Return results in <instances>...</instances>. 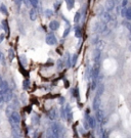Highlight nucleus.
<instances>
[{
  "label": "nucleus",
  "mask_w": 131,
  "mask_h": 138,
  "mask_svg": "<svg viewBox=\"0 0 131 138\" xmlns=\"http://www.w3.org/2000/svg\"><path fill=\"white\" fill-rule=\"evenodd\" d=\"M59 23L57 22V21H51L50 22V24H49V29L51 30V31H56L58 28H59Z\"/></svg>",
  "instance_id": "13"
},
{
  "label": "nucleus",
  "mask_w": 131,
  "mask_h": 138,
  "mask_svg": "<svg viewBox=\"0 0 131 138\" xmlns=\"http://www.w3.org/2000/svg\"><path fill=\"white\" fill-rule=\"evenodd\" d=\"M2 82H3V79H2V78H1V76H0V86H1Z\"/></svg>",
  "instance_id": "42"
},
{
  "label": "nucleus",
  "mask_w": 131,
  "mask_h": 138,
  "mask_svg": "<svg viewBox=\"0 0 131 138\" xmlns=\"http://www.w3.org/2000/svg\"><path fill=\"white\" fill-rule=\"evenodd\" d=\"M61 114H62V117H63V119L66 120L67 119V117H66V109L64 106H62L61 108Z\"/></svg>",
  "instance_id": "31"
},
{
  "label": "nucleus",
  "mask_w": 131,
  "mask_h": 138,
  "mask_svg": "<svg viewBox=\"0 0 131 138\" xmlns=\"http://www.w3.org/2000/svg\"><path fill=\"white\" fill-rule=\"evenodd\" d=\"M44 14L46 16V18H51V17L53 16V11H52V10H50V9H45Z\"/></svg>",
  "instance_id": "27"
},
{
  "label": "nucleus",
  "mask_w": 131,
  "mask_h": 138,
  "mask_svg": "<svg viewBox=\"0 0 131 138\" xmlns=\"http://www.w3.org/2000/svg\"><path fill=\"white\" fill-rule=\"evenodd\" d=\"M2 56H3V54H2V52L0 51V60H1V58H2Z\"/></svg>",
  "instance_id": "43"
},
{
  "label": "nucleus",
  "mask_w": 131,
  "mask_h": 138,
  "mask_svg": "<svg viewBox=\"0 0 131 138\" xmlns=\"http://www.w3.org/2000/svg\"><path fill=\"white\" fill-rule=\"evenodd\" d=\"M100 104H102V99H100V96L98 95H95V97L93 98V102H92V109L94 110H99L100 108Z\"/></svg>",
  "instance_id": "6"
},
{
  "label": "nucleus",
  "mask_w": 131,
  "mask_h": 138,
  "mask_svg": "<svg viewBox=\"0 0 131 138\" xmlns=\"http://www.w3.org/2000/svg\"><path fill=\"white\" fill-rule=\"evenodd\" d=\"M70 32H71V26H70V27H67V29H66L65 32H64V34H63V37L66 38V37L70 34Z\"/></svg>",
  "instance_id": "29"
},
{
  "label": "nucleus",
  "mask_w": 131,
  "mask_h": 138,
  "mask_svg": "<svg viewBox=\"0 0 131 138\" xmlns=\"http://www.w3.org/2000/svg\"><path fill=\"white\" fill-rule=\"evenodd\" d=\"M0 11H1L3 14H5V16H8V10H7L6 6H5L4 4H1V5H0Z\"/></svg>",
  "instance_id": "22"
},
{
  "label": "nucleus",
  "mask_w": 131,
  "mask_h": 138,
  "mask_svg": "<svg viewBox=\"0 0 131 138\" xmlns=\"http://www.w3.org/2000/svg\"><path fill=\"white\" fill-rule=\"evenodd\" d=\"M23 88H24L25 90H28L29 88H30V80H29V79H25V80H24V82H23Z\"/></svg>",
  "instance_id": "21"
},
{
  "label": "nucleus",
  "mask_w": 131,
  "mask_h": 138,
  "mask_svg": "<svg viewBox=\"0 0 131 138\" xmlns=\"http://www.w3.org/2000/svg\"><path fill=\"white\" fill-rule=\"evenodd\" d=\"M98 42H99V38H98L97 36H95V37H93V38H92V43H93V44H95V45H96Z\"/></svg>",
  "instance_id": "34"
},
{
  "label": "nucleus",
  "mask_w": 131,
  "mask_h": 138,
  "mask_svg": "<svg viewBox=\"0 0 131 138\" xmlns=\"http://www.w3.org/2000/svg\"><path fill=\"white\" fill-rule=\"evenodd\" d=\"M50 129H51V131L53 132V134L56 136V138H61V136H62V130H63V128L61 127V125H59V124H57V123H53V124L51 125Z\"/></svg>",
  "instance_id": "3"
},
{
  "label": "nucleus",
  "mask_w": 131,
  "mask_h": 138,
  "mask_svg": "<svg viewBox=\"0 0 131 138\" xmlns=\"http://www.w3.org/2000/svg\"><path fill=\"white\" fill-rule=\"evenodd\" d=\"M61 6H62V0H56V1H54V3H53V7H54L56 10H58Z\"/></svg>",
  "instance_id": "24"
},
{
  "label": "nucleus",
  "mask_w": 131,
  "mask_h": 138,
  "mask_svg": "<svg viewBox=\"0 0 131 138\" xmlns=\"http://www.w3.org/2000/svg\"><path fill=\"white\" fill-rule=\"evenodd\" d=\"M3 38H4V35L2 34V35H0V43L2 42V40H3Z\"/></svg>",
  "instance_id": "41"
},
{
  "label": "nucleus",
  "mask_w": 131,
  "mask_h": 138,
  "mask_svg": "<svg viewBox=\"0 0 131 138\" xmlns=\"http://www.w3.org/2000/svg\"><path fill=\"white\" fill-rule=\"evenodd\" d=\"M48 118L50 120H56L57 118V115H56V109H51V110L48 111Z\"/></svg>",
  "instance_id": "16"
},
{
  "label": "nucleus",
  "mask_w": 131,
  "mask_h": 138,
  "mask_svg": "<svg viewBox=\"0 0 131 138\" xmlns=\"http://www.w3.org/2000/svg\"><path fill=\"white\" fill-rule=\"evenodd\" d=\"M66 117H68V120L72 121V110H71V108L69 105L66 108Z\"/></svg>",
  "instance_id": "19"
},
{
  "label": "nucleus",
  "mask_w": 131,
  "mask_h": 138,
  "mask_svg": "<svg viewBox=\"0 0 131 138\" xmlns=\"http://www.w3.org/2000/svg\"><path fill=\"white\" fill-rule=\"evenodd\" d=\"M100 56H102V50L98 48H95L92 51V58H93L94 63H98L100 60Z\"/></svg>",
  "instance_id": "7"
},
{
  "label": "nucleus",
  "mask_w": 131,
  "mask_h": 138,
  "mask_svg": "<svg viewBox=\"0 0 131 138\" xmlns=\"http://www.w3.org/2000/svg\"><path fill=\"white\" fill-rule=\"evenodd\" d=\"M77 57H78V55H77V54H74L73 56H71V60H72V65H75V64H76V60H77Z\"/></svg>",
  "instance_id": "32"
},
{
  "label": "nucleus",
  "mask_w": 131,
  "mask_h": 138,
  "mask_svg": "<svg viewBox=\"0 0 131 138\" xmlns=\"http://www.w3.org/2000/svg\"><path fill=\"white\" fill-rule=\"evenodd\" d=\"M102 138H109L108 137V133H107L104 130L102 131Z\"/></svg>",
  "instance_id": "37"
},
{
  "label": "nucleus",
  "mask_w": 131,
  "mask_h": 138,
  "mask_svg": "<svg viewBox=\"0 0 131 138\" xmlns=\"http://www.w3.org/2000/svg\"><path fill=\"white\" fill-rule=\"evenodd\" d=\"M30 4L33 6V8L38 7V0H30Z\"/></svg>",
  "instance_id": "28"
},
{
  "label": "nucleus",
  "mask_w": 131,
  "mask_h": 138,
  "mask_svg": "<svg viewBox=\"0 0 131 138\" xmlns=\"http://www.w3.org/2000/svg\"><path fill=\"white\" fill-rule=\"evenodd\" d=\"M7 88H9L8 87V83H7V81L3 80V82H2L1 86H0V90H6Z\"/></svg>",
  "instance_id": "23"
},
{
  "label": "nucleus",
  "mask_w": 131,
  "mask_h": 138,
  "mask_svg": "<svg viewBox=\"0 0 131 138\" xmlns=\"http://www.w3.org/2000/svg\"><path fill=\"white\" fill-rule=\"evenodd\" d=\"M95 90H96V95H98V96L103 95V93L104 92V85H103V83H99Z\"/></svg>",
  "instance_id": "14"
},
{
  "label": "nucleus",
  "mask_w": 131,
  "mask_h": 138,
  "mask_svg": "<svg viewBox=\"0 0 131 138\" xmlns=\"http://www.w3.org/2000/svg\"><path fill=\"white\" fill-rule=\"evenodd\" d=\"M124 25H125V27L127 28V29L129 30V32L131 33V23H129V22H124Z\"/></svg>",
  "instance_id": "33"
},
{
  "label": "nucleus",
  "mask_w": 131,
  "mask_h": 138,
  "mask_svg": "<svg viewBox=\"0 0 131 138\" xmlns=\"http://www.w3.org/2000/svg\"><path fill=\"white\" fill-rule=\"evenodd\" d=\"M125 18L128 21H131V7H126V14Z\"/></svg>",
  "instance_id": "25"
},
{
  "label": "nucleus",
  "mask_w": 131,
  "mask_h": 138,
  "mask_svg": "<svg viewBox=\"0 0 131 138\" xmlns=\"http://www.w3.org/2000/svg\"><path fill=\"white\" fill-rule=\"evenodd\" d=\"M121 14H122V17H123V18H125V14H126V7H122Z\"/></svg>",
  "instance_id": "36"
},
{
  "label": "nucleus",
  "mask_w": 131,
  "mask_h": 138,
  "mask_svg": "<svg viewBox=\"0 0 131 138\" xmlns=\"http://www.w3.org/2000/svg\"><path fill=\"white\" fill-rule=\"evenodd\" d=\"M45 42H46L48 45L53 46V45H56V44H57V39H56V35H54L53 33H49V34H47Z\"/></svg>",
  "instance_id": "4"
},
{
  "label": "nucleus",
  "mask_w": 131,
  "mask_h": 138,
  "mask_svg": "<svg viewBox=\"0 0 131 138\" xmlns=\"http://www.w3.org/2000/svg\"><path fill=\"white\" fill-rule=\"evenodd\" d=\"M8 119H9V124L19 125V123H21V116H19V114L17 110L13 111V113L10 115L9 117H8Z\"/></svg>",
  "instance_id": "1"
},
{
  "label": "nucleus",
  "mask_w": 131,
  "mask_h": 138,
  "mask_svg": "<svg viewBox=\"0 0 131 138\" xmlns=\"http://www.w3.org/2000/svg\"><path fill=\"white\" fill-rule=\"evenodd\" d=\"M17 109H18V101L13 100L12 102H10L9 104L7 105L6 110H5V114H6V116H7V117H9L13 111H16V110H17Z\"/></svg>",
  "instance_id": "2"
},
{
  "label": "nucleus",
  "mask_w": 131,
  "mask_h": 138,
  "mask_svg": "<svg viewBox=\"0 0 131 138\" xmlns=\"http://www.w3.org/2000/svg\"><path fill=\"white\" fill-rule=\"evenodd\" d=\"M81 17H82L81 11H77L75 17H74V23H75V24H78V23L80 22V19H81Z\"/></svg>",
  "instance_id": "20"
},
{
  "label": "nucleus",
  "mask_w": 131,
  "mask_h": 138,
  "mask_svg": "<svg viewBox=\"0 0 131 138\" xmlns=\"http://www.w3.org/2000/svg\"><path fill=\"white\" fill-rule=\"evenodd\" d=\"M13 2H14V3H16L18 6H19V5L22 4V0H13Z\"/></svg>",
  "instance_id": "40"
},
{
  "label": "nucleus",
  "mask_w": 131,
  "mask_h": 138,
  "mask_svg": "<svg viewBox=\"0 0 131 138\" xmlns=\"http://www.w3.org/2000/svg\"><path fill=\"white\" fill-rule=\"evenodd\" d=\"M8 54H9V59L10 60H12V59L14 58V51H13L11 48L8 50Z\"/></svg>",
  "instance_id": "30"
},
{
  "label": "nucleus",
  "mask_w": 131,
  "mask_h": 138,
  "mask_svg": "<svg viewBox=\"0 0 131 138\" xmlns=\"http://www.w3.org/2000/svg\"><path fill=\"white\" fill-rule=\"evenodd\" d=\"M1 24H2V28H3L4 32L8 35V34H9V26H8V22H7L6 19H3V21L1 22Z\"/></svg>",
  "instance_id": "15"
},
{
  "label": "nucleus",
  "mask_w": 131,
  "mask_h": 138,
  "mask_svg": "<svg viewBox=\"0 0 131 138\" xmlns=\"http://www.w3.org/2000/svg\"><path fill=\"white\" fill-rule=\"evenodd\" d=\"M3 91V102H9L12 99V89L7 88L6 90H2Z\"/></svg>",
  "instance_id": "5"
},
{
  "label": "nucleus",
  "mask_w": 131,
  "mask_h": 138,
  "mask_svg": "<svg viewBox=\"0 0 131 138\" xmlns=\"http://www.w3.org/2000/svg\"><path fill=\"white\" fill-rule=\"evenodd\" d=\"M46 138H56V136L53 134V132L51 131V129H48L46 132Z\"/></svg>",
  "instance_id": "26"
},
{
  "label": "nucleus",
  "mask_w": 131,
  "mask_h": 138,
  "mask_svg": "<svg viewBox=\"0 0 131 138\" xmlns=\"http://www.w3.org/2000/svg\"><path fill=\"white\" fill-rule=\"evenodd\" d=\"M66 3H67V7L69 10L74 8V5H75V0H66Z\"/></svg>",
  "instance_id": "18"
},
{
  "label": "nucleus",
  "mask_w": 131,
  "mask_h": 138,
  "mask_svg": "<svg viewBox=\"0 0 131 138\" xmlns=\"http://www.w3.org/2000/svg\"><path fill=\"white\" fill-rule=\"evenodd\" d=\"M82 29H81V27H79V26H76L75 28V36L77 37V38H79V39H81L82 38Z\"/></svg>",
  "instance_id": "17"
},
{
  "label": "nucleus",
  "mask_w": 131,
  "mask_h": 138,
  "mask_svg": "<svg viewBox=\"0 0 131 138\" xmlns=\"http://www.w3.org/2000/svg\"><path fill=\"white\" fill-rule=\"evenodd\" d=\"M88 122V125H89V128H95L96 127V119L94 117H90L87 115V120Z\"/></svg>",
  "instance_id": "11"
},
{
  "label": "nucleus",
  "mask_w": 131,
  "mask_h": 138,
  "mask_svg": "<svg viewBox=\"0 0 131 138\" xmlns=\"http://www.w3.org/2000/svg\"><path fill=\"white\" fill-rule=\"evenodd\" d=\"M95 119L96 121H98L99 123L103 124V122L104 121V113L102 110H96V114H95Z\"/></svg>",
  "instance_id": "8"
},
{
  "label": "nucleus",
  "mask_w": 131,
  "mask_h": 138,
  "mask_svg": "<svg viewBox=\"0 0 131 138\" xmlns=\"http://www.w3.org/2000/svg\"><path fill=\"white\" fill-rule=\"evenodd\" d=\"M30 19L31 21H36L37 19V17H38V11H37V8H32L30 10Z\"/></svg>",
  "instance_id": "12"
},
{
  "label": "nucleus",
  "mask_w": 131,
  "mask_h": 138,
  "mask_svg": "<svg viewBox=\"0 0 131 138\" xmlns=\"http://www.w3.org/2000/svg\"><path fill=\"white\" fill-rule=\"evenodd\" d=\"M57 64H58V65H57V68L61 70L63 67H64V62L62 60V59H58V62H57Z\"/></svg>",
  "instance_id": "35"
},
{
  "label": "nucleus",
  "mask_w": 131,
  "mask_h": 138,
  "mask_svg": "<svg viewBox=\"0 0 131 138\" xmlns=\"http://www.w3.org/2000/svg\"><path fill=\"white\" fill-rule=\"evenodd\" d=\"M127 3H128V0H123V1H122V7H126V6H127Z\"/></svg>",
  "instance_id": "39"
},
{
  "label": "nucleus",
  "mask_w": 131,
  "mask_h": 138,
  "mask_svg": "<svg viewBox=\"0 0 131 138\" xmlns=\"http://www.w3.org/2000/svg\"><path fill=\"white\" fill-rule=\"evenodd\" d=\"M22 2H24V3H25V5H26V6H30V5H31V4H30V0H22Z\"/></svg>",
  "instance_id": "38"
},
{
  "label": "nucleus",
  "mask_w": 131,
  "mask_h": 138,
  "mask_svg": "<svg viewBox=\"0 0 131 138\" xmlns=\"http://www.w3.org/2000/svg\"><path fill=\"white\" fill-rule=\"evenodd\" d=\"M104 7H105V9H107L108 12L112 11L113 9L115 8V1H114V0H107Z\"/></svg>",
  "instance_id": "9"
},
{
  "label": "nucleus",
  "mask_w": 131,
  "mask_h": 138,
  "mask_svg": "<svg viewBox=\"0 0 131 138\" xmlns=\"http://www.w3.org/2000/svg\"><path fill=\"white\" fill-rule=\"evenodd\" d=\"M100 18H102V21H103V23H105V24H108L111 19H112V16H111V13L110 12H108V11H104L103 14L100 16Z\"/></svg>",
  "instance_id": "10"
}]
</instances>
